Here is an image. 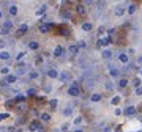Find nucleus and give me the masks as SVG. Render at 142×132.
Masks as SVG:
<instances>
[{"mask_svg": "<svg viewBox=\"0 0 142 132\" xmlns=\"http://www.w3.org/2000/svg\"><path fill=\"white\" fill-rule=\"evenodd\" d=\"M68 94H70V96H79V94H81V88H79V85L77 83H71V87L68 88Z\"/></svg>", "mask_w": 142, "mask_h": 132, "instance_id": "nucleus-1", "label": "nucleus"}, {"mask_svg": "<svg viewBox=\"0 0 142 132\" xmlns=\"http://www.w3.org/2000/svg\"><path fill=\"white\" fill-rule=\"evenodd\" d=\"M11 27H13V21H11V19H6V21L3 22V27H2L0 33H2V35H8V33H10V30H11Z\"/></svg>", "mask_w": 142, "mask_h": 132, "instance_id": "nucleus-2", "label": "nucleus"}, {"mask_svg": "<svg viewBox=\"0 0 142 132\" xmlns=\"http://www.w3.org/2000/svg\"><path fill=\"white\" fill-rule=\"evenodd\" d=\"M107 72H109L111 75H114V77L120 75V71H118V68H117L115 64H107Z\"/></svg>", "mask_w": 142, "mask_h": 132, "instance_id": "nucleus-3", "label": "nucleus"}, {"mask_svg": "<svg viewBox=\"0 0 142 132\" xmlns=\"http://www.w3.org/2000/svg\"><path fill=\"white\" fill-rule=\"evenodd\" d=\"M118 61H120V63H123V64H128V63H130V57H128V53L120 52L118 53Z\"/></svg>", "mask_w": 142, "mask_h": 132, "instance_id": "nucleus-4", "label": "nucleus"}, {"mask_svg": "<svg viewBox=\"0 0 142 132\" xmlns=\"http://www.w3.org/2000/svg\"><path fill=\"white\" fill-rule=\"evenodd\" d=\"M59 79L62 80V82H70V80H71V74H70V72H66V71H63V72H60V74H59Z\"/></svg>", "mask_w": 142, "mask_h": 132, "instance_id": "nucleus-5", "label": "nucleus"}, {"mask_svg": "<svg viewBox=\"0 0 142 132\" xmlns=\"http://www.w3.org/2000/svg\"><path fill=\"white\" fill-rule=\"evenodd\" d=\"M16 80H18V75H14V74H10V75H6V79L2 82V85H6V83H14Z\"/></svg>", "mask_w": 142, "mask_h": 132, "instance_id": "nucleus-6", "label": "nucleus"}, {"mask_svg": "<svg viewBox=\"0 0 142 132\" xmlns=\"http://www.w3.org/2000/svg\"><path fill=\"white\" fill-rule=\"evenodd\" d=\"M112 55H114V53H112V50H111V49H104L103 52H101V57H103L104 60H111Z\"/></svg>", "mask_w": 142, "mask_h": 132, "instance_id": "nucleus-7", "label": "nucleus"}, {"mask_svg": "<svg viewBox=\"0 0 142 132\" xmlns=\"http://www.w3.org/2000/svg\"><path fill=\"white\" fill-rule=\"evenodd\" d=\"M51 28H52V24H41V25H40V32H41V33H47Z\"/></svg>", "mask_w": 142, "mask_h": 132, "instance_id": "nucleus-8", "label": "nucleus"}, {"mask_svg": "<svg viewBox=\"0 0 142 132\" xmlns=\"http://www.w3.org/2000/svg\"><path fill=\"white\" fill-rule=\"evenodd\" d=\"M112 42V39H111V36H107V38H101L100 41H98V44L100 46H109Z\"/></svg>", "mask_w": 142, "mask_h": 132, "instance_id": "nucleus-9", "label": "nucleus"}, {"mask_svg": "<svg viewBox=\"0 0 142 132\" xmlns=\"http://www.w3.org/2000/svg\"><path fill=\"white\" fill-rule=\"evenodd\" d=\"M27 72V68L24 66V64H19L18 69H16V75H24Z\"/></svg>", "mask_w": 142, "mask_h": 132, "instance_id": "nucleus-10", "label": "nucleus"}, {"mask_svg": "<svg viewBox=\"0 0 142 132\" xmlns=\"http://www.w3.org/2000/svg\"><path fill=\"white\" fill-rule=\"evenodd\" d=\"M114 14L118 16V17H120V16H123L125 14V8L123 6H115V8H114Z\"/></svg>", "mask_w": 142, "mask_h": 132, "instance_id": "nucleus-11", "label": "nucleus"}, {"mask_svg": "<svg viewBox=\"0 0 142 132\" xmlns=\"http://www.w3.org/2000/svg\"><path fill=\"white\" fill-rule=\"evenodd\" d=\"M62 55H63V47L59 44L55 49H54V57H62Z\"/></svg>", "mask_w": 142, "mask_h": 132, "instance_id": "nucleus-12", "label": "nucleus"}, {"mask_svg": "<svg viewBox=\"0 0 142 132\" xmlns=\"http://www.w3.org/2000/svg\"><path fill=\"white\" fill-rule=\"evenodd\" d=\"M47 75L51 79H57L59 77V71L57 69H47Z\"/></svg>", "mask_w": 142, "mask_h": 132, "instance_id": "nucleus-13", "label": "nucleus"}, {"mask_svg": "<svg viewBox=\"0 0 142 132\" xmlns=\"http://www.w3.org/2000/svg\"><path fill=\"white\" fill-rule=\"evenodd\" d=\"M27 30H29V25L27 24H22V25L19 27V30H18V35H25Z\"/></svg>", "mask_w": 142, "mask_h": 132, "instance_id": "nucleus-14", "label": "nucleus"}, {"mask_svg": "<svg viewBox=\"0 0 142 132\" xmlns=\"http://www.w3.org/2000/svg\"><path fill=\"white\" fill-rule=\"evenodd\" d=\"M10 52H6V50H3V52H0V60H3V61H8L10 60Z\"/></svg>", "mask_w": 142, "mask_h": 132, "instance_id": "nucleus-15", "label": "nucleus"}, {"mask_svg": "<svg viewBox=\"0 0 142 132\" xmlns=\"http://www.w3.org/2000/svg\"><path fill=\"white\" fill-rule=\"evenodd\" d=\"M77 49H79L77 46H74V44H73V46H70V47H68V52H70V55H73V57H74L76 53H77Z\"/></svg>", "mask_w": 142, "mask_h": 132, "instance_id": "nucleus-16", "label": "nucleus"}, {"mask_svg": "<svg viewBox=\"0 0 142 132\" xmlns=\"http://www.w3.org/2000/svg\"><path fill=\"white\" fill-rule=\"evenodd\" d=\"M29 47H30L32 50H36L38 47H40V42H38V41H30V42H29Z\"/></svg>", "mask_w": 142, "mask_h": 132, "instance_id": "nucleus-17", "label": "nucleus"}, {"mask_svg": "<svg viewBox=\"0 0 142 132\" xmlns=\"http://www.w3.org/2000/svg\"><path fill=\"white\" fill-rule=\"evenodd\" d=\"M92 28H93V25H92L90 22H84V24H82V30H84V32H90Z\"/></svg>", "mask_w": 142, "mask_h": 132, "instance_id": "nucleus-18", "label": "nucleus"}, {"mask_svg": "<svg viewBox=\"0 0 142 132\" xmlns=\"http://www.w3.org/2000/svg\"><path fill=\"white\" fill-rule=\"evenodd\" d=\"M128 85V79H125V77H122V79L118 80V88H125Z\"/></svg>", "mask_w": 142, "mask_h": 132, "instance_id": "nucleus-19", "label": "nucleus"}, {"mask_svg": "<svg viewBox=\"0 0 142 132\" xmlns=\"http://www.w3.org/2000/svg\"><path fill=\"white\" fill-rule=\"evenodd\" d=\"M125 115H136V109L134 107H126L125 109Z\"/></svg>", "mask_w": 142, "mask_h": 132, "instance_id": "nucleus-20", "label": "nucleus"}, {"mask_svg": "<svg viewBox=\"0 0 142 132\" xmlns=\"http://www.w3.org/2000/svg\"><path fill=\"white\" fill-rule=\"evenodd\" d=\"M101 98H103V96H101L100 93H95V94H92V102H98V101H101Z\"/></svg>", "mask_w": 142, "mask_h": 132, "instance_id": "nucleus-21", "label": "nucleus"}, {"mask_svg": "<svg viewBox=\"0 0 142 132\" xmlns=\"http://www.w3.org/2000/svg\"><path fill=\"white\" fill-rule=\"evenodd\" d=\"M76 11H77L79 14H84V13H85V6H84V5H76Z\"/></svg>", "mask_w": 142, "mask_h": 132, "instance_id": "nucleus-22", "label": "nucleus"}, {"mask_svg": "<svg viewBox=\"0 0 142 132\" xmlns=\"http://www.w3.org/2000/svg\"><path fill=\"white\" fill-rule=\"evenodd\" d=\"M38 129H40V124H38L36 121L30 123V131H38Z\"/></svg>", "mask_w": 142, "mask_h": 132, "instance_id": "nucleus-23", "label": "nucleus"}, {"mask_svg": "<svg viewBox=\"0 0 142 132\" xmlns=\"http://www.w3.org/2000/svg\"><path fill=\"white\" fill-rule=\"evenodd\" d=\"M10 14H11V16H16V14H18V6L11 5V6H10Z\"/></svg>", "mask_w": 142, "mask_h": 132, "instance_id": "nucleus-24", "label": "nucleus"}, {"mask_svg": "<svg viewBox=\"0 0 142 132\" xmlns=\"http://www.w3.org/2000/svg\"><path fill=\"white\" fill-rule=\"evenodd\" d=\"M49 120H51V115H49V113H41V121L47 123Z\"/></svg>", "mask_w": 142, "mask_h": 132, "instance_id": "nucleus-25", "label": "nucleus"}, {"mask_svg": "<svg viewBox=\"0 0 142 132\" xmlns=\"http://www.w3.org/2000/svg\"><path fill=\"white\" fill-rule=\"evenodd\" d=\"M136 13V5H130L128 6V14H134Z\"/></svg>", "mask_w": 142, "mask_h": 132, "instance_id": "nucleus-26", "label": "nucleus"}, {"mask_svg": "<svg viewBox=\"0 0 142 132\" xmlns=\"http://www.w3.org/2000/svg\"><path fill=\"white\" fill-rule=\"evenodd\" d=\"M71 113H73V109H71V107H68V109L63 110V115H65V116H70Z\"/></svg>", "mask_w": 142, "mask_h": 132, "instance_id": "nucleus-27", "label": "nucleus"}, {"mask_svg": "<svg viewBox=\"0 0 142 132\" xmlns=\"http://www.w3.org/2000/svg\"><path fill=\"white\" fill-rule=\"evenodd\" d=\"M114 104V106H117V104H118L120 102V96H115V98H112V101H111Z\"/></svg>", "mask_w": 142, "mask_h": 132, "instance_id": "nucleus-28", "label": "nucleus"}, {"mask_svg": "<svg viewBox=\"0 0 142 132\" xmlns=\"http://www.w3.org/2000/svg\"><path fill=\"white\" fill-rule=\"evenodd\" d=\"M29 77H30V79H36V77H38V72H36V71H32V72L29 74Z\"/></svg>", "mask_w": 142, "mask_h": 132, "instance_id": "nucleus-29", "label": "nucleus"}, {"mask_svg": "<svg viewBox=\"0 0 142 132\" xmlns=\"http://www.w3.org/2000/svg\"><path fill=\"white\" fill-rule=\"evenodd\" d=\"M44 11H46V6H41V8H40V10L36 11V14H38V16H41V14H44Z\"/></svg>", "mask_w": 142, "mask_h": 132, "instance_id": "nucleus-30", "label": "nucleus"}, {"mask_svg": "<svg viewBox=\"0 0 142 132\" xmlns=\"http://www.w3.org/2000/svg\"><path fill=\"white\" fill-rule=\"evenodd\" d=\"M27 94H29V96H35V94H36V90H35V88H30V90L27 91Z\"/></svg>", "mask_w": 142, "mask_h": 132, "instance_id": "nucleus-31", "label": "nucleus"}, {"mask_svg": "<svg viewBox=\"0 0 142 132\" xmlns=\"http://www.w3.org/2000/svg\"><path fill=\"white\" fill-rule=\"evenodd\" d=\"M106 88H107V90H114V83L112 82H106Z\"/></svg>", "mask_w": 142, "mask_h": 132, "instance_id": "nucleus-32", "label": "nucleus"}, {"mask_svg": "<svg viewBox=\"0 0 142 132\" xmlns=\"http://www.w3.org/2000/svg\"><path fill=\"white\" fill-rule=\"evenodd\" d=\"M134 94H137V96H142V87H137V88H136Z\"/></svg>", "mask_w": 142, "mask_h": 132, "instance_id": "nucleus-33", "label": "nucleus"}, {"mask_svg": "<svg viewBox=\"0 0 142 132\" xmlns=\"http://www.w3.org/2000/svg\"><path fill=\"white\" fill-rule=\"evenodd\" d=\"M133 83H134V87H136V88L141 87V79H134V80H133Z\"/></svg>", "mask_w": 142, "mask_h": 132, "instance_id": "nucleus-34", "label": "nucleus"}, {"mask_svg": "<svg viewBox=\"0 0 142 132\" xmlns=\"http://www.w3.org/2000/svg\"><path fill=\"white\" fill-rule=\"evenodd\" d=\"M24 57H25V53H24V52H19V53H18V57H16V60H22Z\"/></svg>", "mask_w": 142, "mask_h": 132, "instance_id": "nucleus-35", "label": "nucleus"}, {"mask_svg": "<svg viewBox=\"0 0 142 132\" xmlns=\"http://www.w3.org/2000/svg\"><path fill=\"white\" fill-rule=\"evenodd\" d=\"M77 47H81V49H85V47H87V42H85V41H81Z\"/></svg>", "mask_w": 142, "mask_h": 132, "instance_id": "nucleus-36", "label": "nucleus"}, {"mask_svg": "<svg viewBox=\"0 0 142 132\" xmlns=\"http://www.w3.org/2000/svg\"><path fill=\"white\" fill-rule=\"evenodd\" d=\"M0 72H2V74H8V72H10V68H6V66H5V68L0 69Z\"/></svg>", "mask_w": 142, "mask_h": 132, "instance_id": "nucleus-37", "label": "nucleus"}, {"mask_svg": "<svg viewBox=\"0 0 142 132\" xmlns=\"http://www.w3.org/2000/svg\"><path fill=\"white\" fill-rule=\"evenodd\" d=\"M81 123H82V116H77L74 120V124H81Z\"/></svg>", "mask_w": 142, "mask_h": 132, "instance_id": "nucleus-38", "label": "nucleus"}, {"mask_svg": "<svg viewBox=\"0 0 142 132\" xmlns=\"http://www.w3.org/2000/svg\"><path fill=\"white\" fill-rule=\"evenodd\" d=\"M49 104H51V107H52V109H55V106H57V99H52V101L49 102Z\"/></svg>", "mask_w": 142, "mask_h": 132, "instance_id": "nucleus-39", "label": "nucleus"}, {"mask_svg": "<svg viewBox=\"0 0 142 132\" xmlns=\"http://www.w3.org/2000/svg\"><path fill=\"white\" fill-rule=\"evenodd\" d=\"M114 33H115V28H111V30H107V35H109V36H111V35H114Z\"/></svg>", "mask_w": 142, "mask_h": 132, "instance_id": "nucleus-40", "label": "nucleus"}, {"mask_svg": "<svg viewBox=\"0 0 142 132\" xmlns=\"http://www.w3.org/2000/svg\"><path fill=\"white\" fill-rule=\"evenodd\" d=\"M24 99H25L24 96H16V101H24Z\"/></svg>", "mask_w": 142, "mask_h": 132, "instance_id": "nucleus-41", "label": "nucleus"}, {"mask_svg": "<svg viewBox=\"0 0 142 132\" xmlns=\"http://www.w3.org/2000/svg\"><path fill=\"white\" fill-rule=\"evenodd\" d=\"M95 0H84V3H87V5H90V3H93Z\"/></svg>", "mask_w": 142, "mask_h": 132, "instance_id": "nucleus-42", "label": "nucleus"}, {"mask_svg": "<svg viewBox=\"0 0 142 132\" xmlns=\"http://www.w3.org/2000/svg\"><path fill=\"white\" fill-rule=\"evenodd\" d=\"M5 44H6V42H5V41H2V39H0V47H5Z\"/></svg>", "mask_w": 142, "mask_h": 132, "instance_id": "nucleus-43", "label": "nucleus"}, {"mask_svg": "<svg viewBox=\"0 0 142 132\" xmlns=\"http://www.w3.org/2000/svg\"><path fill=\"white\" fill-rule=\"evenodd\" d=\"M137 63H139V64L142 66V57H139V58H137Z\"/></svg>", "mask_w": 142, "mask_h": 132, "instance_id": "nucleus-44", "label": "nucleus"}, {"mask_svg": "<svg viewBox=\"0 0 142 132\" xmlns=\"http://www.w3.org/2000/svg\"><path fill=\"white\" fill-rule=\"evenodd\" d=\"M73 132H84L82 129H76V131H73Z\"/></svg>", "mask_w": 142, "mask_h": 132, "instance_id": "nucleus-45", "label": "nucleus"}, {"mask_svg": "<svg viewBox=\"0 0 142 132\" xmlns=\"http://www.w3.org/2000/svg\"><path fill=\"white\" fill-rule=\"evenodd\" d=\"M0 19H2V11H0Z\"/></svg>", "mask_w": 142, "mask_h": 132, "instance_id": "nucleus-46", "label": "nucleus"}, {"mask_svg": "<svg viewBox=\"0 0 142 132\" xmlns=\"http://www.w3.org/2000/svg\"><path fill=\"white\" fill-rule=\"evenodd\" d=\"M16 132H22V131H16Z\"/></svg>", "mask_w": 142, "mask_h": 132, "instance_id": "nucleus-47", "label": "nucleus"}, {"mask_svg": "<svg viewBox=\"0 0 142 132\" xmlns=\"http://www.w3.org/2000/svg\"><path fill=\"white\" fill-rule=\"evenodd\" d=\"M141 74H142V69H141Z\"/></svg>", "mask_w": 142, "mask_h": 132, "instance_id": "nucleus-48", "label": "nucleus"}, {"mask_svg": "<svg viewBox=\"0 0 142 132\" xmlns=\"http://www.w3.org/2000/svg\"><path fill=\"white\" fill-rule=\"evenodd\" d=\"M0 121H2V120H0Z\"/></svg>", "mask_w": 142, "mask_h": 132, "instance_id": "nucleus-49", "label": "nucleus"}]
</instances>
